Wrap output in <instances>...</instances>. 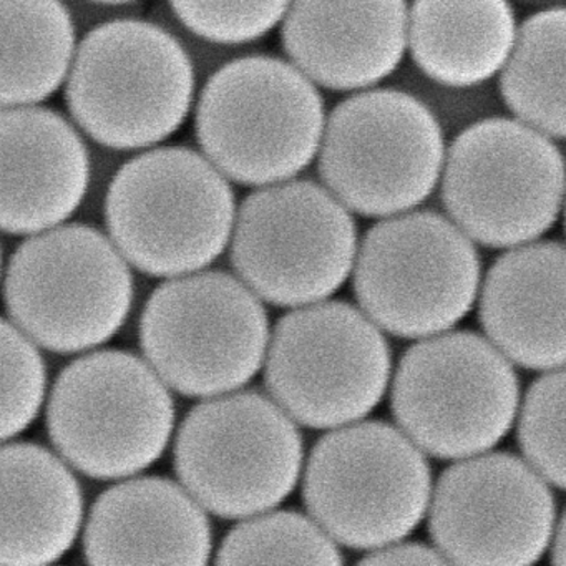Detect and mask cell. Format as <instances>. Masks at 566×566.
<instances>
[{
	"mask_svg": "<svg viewBox=\"0 0 566 566\" xmlns=\"http://www.w3.org/2000/svg\"><path fill=\"white\" fill-rule=\"evenodd\" d=\"M6 304L38 346L72 354L107 343L134 301L127 260L87 224H59L21 244L6 274Z\"/></svg>",
	"mask_w": 566,
	"mask_h": 566,
	"instance_id": "6",
	"label": "cell"
},
{
	"mask_svg": "<svg viewBox=\"0 0 566 566\" xmlns=\"http://www.w3.org/2000/svg\"><path fill=\"white\" fill-rule=\"evenodd\" d=\"M0 270H2V251H0Z\"/></svg>",
	"mask_w": 566,
	"mask_h": 566,
	"instance_id": "33",
	"label": "cell"
},
{
	"mask_svg": "<svg viewBox=\"0 0 566 566\" xmlns=\"http://www.w3.org/2000/svg\"><path fill=\"white\" fill-rule=\"evenodd\" d=\"M512 2L532 11H542V9L565 8L566 0H512Z\"/></svg>",
	"mask_w": 566,
	"mask_h": 566,
	"instance_id": "30",
	"label": "cell"
},
{
	"mask_svg": "<svg viewBox=\"0 0 566 566\" xmlns=\"http://www.w3.org/2000/svg\"><path fill=\"white\" fill-rule=\"evenodd\" d=\"M266 384L277 406L316 429L357 422L382 399L389 347L346 303H314L283 317L268 343Z\"/></svg>",
	"mask_w": 566,
	"mask_h": 566,
	"instance_id": "14",
	"label": "cell"
},
{
	"mask_svg": "<svg viewBox=\"0 0 566 566\" xmlns=\"http://www.w3.org/2000/svg\"><path fill=\"white\" fill-rule=\"evenodd\" d=\"M364 565H439L447 563L442 553L437 548L422 545V543H387L373 549L366 558Z\"/></svg>",
	"mask_w": 566,
	"mask_h": 566,
	"instance_id": "29",
	"label": "cell"
},
{
	"mask_svg": "<svg viewBox=\"0 0 566 566\" xmlns=\"http://www.w3.org/2000/svg\"><path fill=\"white\" fill-rule=\"evenodd\" d=\"M437 191L470 240L492 248L532 243L562 214V144L510 115L485 118L450 138Z\"/></svg>",
	"mask_w": 566,
	"mask_h": 566,
	"instance_id": "5",
	"label": "cell"
},
{
	"mask_svg": "<svg viewBox=\"0 0 566 566\" xmlns=\"http://www.w3.org/2000/svg\"><path fill=\"white\" fill-rule=\"evenodd\" d=\"M291 0H168L184 31L228 48H256L280 29Z\"/></svg>",
	"mask_w": 566,
	"mask_h": 566,
	"instance_id": "25",
	"label": "cell"
},
{
	"mask_svg": "<svg viewBox=\"0 0 566 566\" xmlns=\"http://www.w3.org/2000/svg\"><path fill=\"white\" fill-rule=\"evenodd\" d=\"M553 562L556 565H563L565 563V549H563V526L558 525L553 532Z\"/></svg>",
	"mask_w": 566,
	"mask_h": 566,
	"instance_id": "31",
	"label": "cell"
},
{
	"mask_svg": "<svg viewBox=\"0 0 566 566\" xmlns=\"http://www.w3.org/2000/svg\"><path fill=\"white\" fill-rule=\"evenodd\" d=\"M75 49L62 0H0V108L39 105L61 91Z\"/></svg>",
	"mask_w": 566,
	"mask_h": 566,
	"instance_id": "22",
	"label": "cell"
},
{
	"mask_svg": "<svg viewBox=\"0 0 566 566\" xmlns=\"http://www.w3.org/2000/svg\"><path fill=\"white\" fill-rule=\"evenodd\" d=\"M231 256L241 280L276 306H307L339 290L357 254L353 213L297 177L254 188L238 207Z\"/></svg>",
	"mask_w": 566,
	"mask_h": 566,
	"instance_id": "8",
	"label": "cell"
},
{
	"mask_svg": "<svg viewBox=\"0 0 566 566\" xmlns=\"http://www.w3.org/2000/svg\"><path fill=\"white\" fill-rule=\"evenodd\" d=\"M84 522V495L67 462L31 442L0 446V565L59 562Z\"/></svg>",
	"mask_w": 566,
	"mask_h": 566,
	"instance_id": "20",
	"label": "cell"
},
{
	"mask_svg": "<svg viewBox=\"0 0 566 566\" xmlns=\"http://www.w3.org/2000/svg\"><path fill=\"white\" fill-rule=\"evenodd\" d=\"M91 4L108 6V8H115V6H128L137 4L140 0H87Z\"/></svg>",
	"mask_w": 566,
	"mask_h": 566,
	"instance_id": "32",
	"label": "cell"
},
{
	"mask_svg": "<svg viewBox=\"0 0 566 566\" xmlns=\"http://www.w3.org/2000/svg\"><path fill=\"white\" fill-rule=\"evenodd\" d=\"M233 184L190 147L147 148L125 161L105 197L108 234L142 273L177 277L213 263L237 218Z\"/></svg>",
	"mask_w": 566,
	"mask_h": 566,
	"instance_id": "3",
	"label": "cell"
},
{
	"mask_svg": "<svg viewBox=\"0 0 566 566\" xmlns=\"http://www.w3.org/2000/svg\"><path fill=\"white\" fill-rule=\"evenodd\" d=\"M198 81L174 31L142 19H114L77 42L65 104L95 144L142 151L184 128L193 114Z\"/></svg>",
	"mask_w": 566,
	"mask_h": 566,
	"instance_id": "2",
	"label": "cell"
},
{
	"mask_svg": "<svg viewBox=\"0 0 566 566\" xmlns=\"http://www.w3.org/2000/svg\"><path fill=\"white\" fill-rule=\"evenodd\" d=\"M545 479L509 453H476L450 467L430 503V533L447 562L530 565L555 532Z\"/></svg>",
	"mask_w": 566,
	"mask_h": 566,
	"instance_id": "15",
	"label": "cell"
},
{
	"mask_svg": "<svg viewBox=\"0 0 566 566\" xmlns=\"http://www.w3.org/2000/svg\"><path fill=\"white\" fill-rule=\"evenodd\" d=\"M87 145L71 120L41 105L0 108V231L64 224L91 187Z\"/></svg>",
	"mask_w": 566,
	"mask_h": 566,
	"instance_id": "17",
	"label": "cell"
},
{
	"mask_svg": "<svg viewBox=\"0 0 566 566\" xmlns=\"http://www.w3.org/2000/svg\"><path fill=\"white\" fill-rule=\"evenodd\" d=\"M516 409L512 366L476 334L440 333L410 347L397 367V422L416 446L440 459L492 449L509 432Z\"/></svg>",
	"mask_w": 566,
	"mask_h": 566,
	"instance_id": "13",
	"label": "cell"
},
{
	"mask_svg": "<svg viewBox=\"0 0 566 566\" xmlns=\"http://www.w3.org/2000/svg\"><path fill=\"white\" fill-rule=\"evenodd\" d=\"M409 0H291L284 57L321 91L347 95L387 84L407 61Z\"/></svg>",
	"mask_w": 566,
	"mask_h": 566,
	"instance_id": "16",
	"label": "cell"
},
{
	"mask_svg": "<svg viewBox=\"0 0 566 566\" xmlns=\"http://www.w3.org/2000/svg\"><path fill=\"white\" fill-rule=\"evenodd\" d=\"M175 467L205 510L248 518L293 492L303 467V440L290 416L266 397L221 394L208 397L181 423Z\"/></svg>",
	"mask_w": 566,
	"mask_h": 566,
	"instance_id": "12",
	"label": "cell"
},
{
	"mask_svg": "<svg viewBox=\"0 0 566 566\" xmlns=\"http://www.w3.org/2000/svg\"><path fill=\"white\" fill-rule=\"evenodd\" d=\"M228 533L218 549V563L343 562L333 538L317 523L296 512H261Z\"/></svg>",
	"mask_w": 566,
	"mask_h": 566,
	"instance_id": "24",
	"label": "cell"
},
{
	"mask_svg": "<svg viewBox=\"0 0 566 566\" xmlns=\"http://www.w3.org/2000/svg\"><path fill=\"white\" fill-rule=\"evenodd\" d=\"M304 500L337 542L376 549L409 535L430 503V470L416 443L384 422H353L323 437Z\"/></svg>",
	"mask_w": 566,
	"mask_h": 566,
	"instance_id": "11",
	"label": "cell"
},
{
	"mask_svg": "<svg viewBox=\"0 0 566 566\" xmlns=\"http://www.w3.org/2000/svg\"><path fill=\"white\" fill-rule=\"evenodd\" d=\"M447 144L419 101L384 84L344 95L327 111L314 165L350 213L382 220L436 193Z\"/></svg>",
	"mask_w": 566,
	"mask_h": 566,
	"instance_id": "4",
	"label": "cell"
},
{
	"mask_svg": "<svg viewBox=\"0 0 566 566\" xmlns=\"http://www.w3.org/2000/svg\"><path fill=\"white\" fill-rule=\"evenodd\" d=\"M191 115L201 154L231 184L254 190L316 164L327 105L284 55L251 49L205 78Z\"/></svg>",
	"mask_w": 566,
	"mask_h": 566,
	"instance_id": "1",
	"label": "cell"
},
{
	"mask_svg": "<svg viewBox=\"0 0 566 566\" xmlns=\"http://www.w3.org/2000/svg\"><path fill=\"white\" fill-rule=\"evenodd\" d=\"M356 256L357 300L374 324L396 336L446 333L479 294L472 240L437 211L416 208L382 218Z\"/></svg>",
	"mask_w": 566,
	"mask_h": 566,
	"instance_id": "10",
	"label": "cell"
},
{
	"mask_svg": "<svg viewBox=\"0 0 566 566\" xmlns=\"http://www.w3.org/2000/svg\"><path fill=\"white\" fill-rule=\"evenodd\" d=\"M140 340L147 363L184 396L233 392L266 357L270 329L256 294L224 273L170 277L145 306Z\"/></svg>",
	"mask_w": 566,
	"mask_h": 566,
	"instance_id": "9",
	"label": "cell"
},
{
	"mask_svg": "<svg viewBox=\"0 0 566 566\" xmlns=\"http://www.w3.org/2000/svg\"><path fill=\"white\" fill-rule=\"evenodd\" d=\"M563 406L565 374L562 370H548L530 387L518 427L520 446L530 467L558 489H565Z\"/></svg>",
	"mask_w": 566,
	"mask_h": 566,
	"instance_id": "27",
	"label": "cell"
},
{
	"mask_svg": "<svg viewBox=\"0 0 566 566\" xmlns=\"http://www.w3.org/2000/svg\"><path fill=\"white\" fill-rule=\"evenodd\" d=\"M387 84L419 101L442 128L447 140L485 118L505 114L495 81L480 85L443 84L406 61Z\"/></svg>",
	"mask_w": 566,
	"mask_h": 566,
	"instance_id": "28",
	"label": "cell"
},
{
	"mask_svg": "<svg viewBox=\"0 0 566 566\" xmlns=\"http://www.w3.org/2000/svg\"><path fill=\"white\" fill-rule=\"evenodd\" d=\"M174 426L167 384L127 350L78 357L49 396L48 427L55 449L92 479L144 472L167 449Z\"/></svg>",
	"mask_w": 566,
	"mask_h": 566,
	"instance_id": "7",
	"label": "cell"
},
{
	"mask_svg": "<svg viewBox=\"0 0 566 566\" xmlns=\"http://www.w3.org/2000/svg\"><path fill=\"white\" fill-rule=\"evenodd\" d=\"M565 248L558 241L520 244L500 258L480 294V321L503 356L530 369L565 363Z\"/></svg>",
	"mask_w": 566,
	"mask_h": 566,
	"instance_id": "19",
	"label": "cell"
},
{
	"mask_svg": "<svg viewBox=\"0 0 566 566\" xmlns=\"http://www.w3.org/2000/svg\"><path fill=\"white\" fill-rule=\"evenodd\" d=\"M565 44L566 9L533 11L495 77L505 114L559 144L566 137Z\"/></svg>",
	"mask_w": 566,
	"mask_h": 566,
	"instance_id": "23",
	"label": "cell"
},
{
	"mask_svg": "<svg viewBox=\"0 0 566 566\" xmlns=\"http://www.w3.org/2000/svg\"><path fill=\"white\" fill-rule=\"evenodd\" d=\"M512 0H409L407 61L437 82L495 81L518 32Z\"/></svg>",
	"mask_w": 566,
	"mask_h": 566,
	"instance_id": "21",
	"label": "cell"
},
{
	"mask_svg": "<svg viewBox=\"0 0 566 566\" xmlns=\"http://www.w3.org/2000/svg\"><path fill=\"white\" fill-rule=\"evenodd\" d=\"M84 553L92 565H203L211 555L210 523L185 486L132 475L92 506Z\"/></svg>",
	"mask_w": 566,
	"mask_h": 566,
	"instance_id": "18",
	"label": "cell"
},
{
	"mask_svg": "<svg viewBox=\"0 0 566 566\" xmlns=\"http://www.w3.org/2000/svg\"><path fill=\"white\" fill-rule=\"evenodd\" d=\"M48 373L38 344L0 317V442L32 426L44 406Z\"/></svg>",
	"mask_w": 566,
	"mask_h": 566,
	"instance_id": "26",
	"label": "cell"
}]
</instances>
